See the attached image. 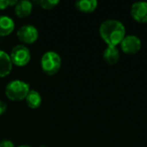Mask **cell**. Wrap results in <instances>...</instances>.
<instances>
[{"label":"cell","mask_w":147,"mask_h":147,"mask_svg":"<svg viewBox=\"0 0 147 147\" xmlns=\"http://www.w3.org/2000/svg\"><path fill=\"white\" fill-rule=\"evenodd\" d=\"M99 34L107 46L117 47L121 45L126 36V28L119 20L108 19L100 25Z\"/></svg>","instance_id":"obj_1"},{"label":"cell","mask_w":147,"mask_h":147,"mask_svg":"<svg viewBox=\"0 0 147 147\" xmlns=\"http://www.w3.org/2000/svg\"><path fill=\"white\" fill-rule=\"evenodd\" d=\"M30 90L29 84L22 80L10 81L5 87L6 96L14 102L25 100L27 95Z\"/></svg>","instance_id":"obj_2"},{"label":"cell","mask_w":147,"mask_h":147,"mask_svg":"<svg viewBox=\"0 0 147 147\" xmlns=\"http://www.w3.org/2000/svg\"><path fill=\"white\" fill-rule=\"evenodd\" d=\"M62 60L59 53L53 51L45 53L40 59V65L42 71L48 76L56 74L61 67Z\"/></svg>","instance_id":"obj_3"},{"label":"cell","mask_w":147,"mask_h":147,"mask_svg":"<svg viewBox=\"0 0 147 147\" xmlns=\"http://www.w3.org/2000/svg\"><path fill=\"white\" fill-rule=\"evenodd\" d=\"M12 65L16 66H25L31 59V53L29 49L24 45L15 46L9 54Z\"/></svg>","instance_id":"obj_4"},{"label":"cell","mask_w":147,"mask_h":147,"mask_svg":"<svg viewBox=\"0 0 147 147\" xmlns=\"http://www.w3.org/2000/svg\"><path fill=\"white\" fill-rule=\"evenodd\" d=\"M16 35L20 41L25 44H33L37 40L39 37V32L34 26L26 24L22 26L17 30Z\"/></svg>","instance_id":"obj_5"},{"label":"cell","mask_w":147,"mask_h":147,"mask_svg":"<svg viewBox=\"0 0 147 147\" xmlns=\"http://www.w3.org/2000/svg\"><path fill=\"white\" fill-rule=\"evenodd\" d=\"M120 46L123 53L127 54H136L140 51L142 42L138 36L134 34H129L125 36Z\"/></svg>","instance_id":"obj_6"},{"label":"cell","mask_w":147,"mask_h":147,"mask_svg":"<svg viewBox=\"0 0 147 147\" xmlns=\"http://www.w3.org/2000/svg\"><path fill=\"white\" fill-rule=\"evenodd\" d=\"M132 17L140 23H147V2H136L131 6Z\"/></svg>","instance_id":"obj_7"},{"label":"cell","mask_w":147,"mask_h":147,"mask_svg":"<svg viewBox=\"0 0 147 147\" xmlns=\"http://www.w3.org/2000/svg\"><path fill=\"white\" fill-rule=\"evenodd\" d=\"M121 59L120 50L117 47H107L103 52V59L106 64L114 65L118 63Z\"/></svg>","instance_id":"obj_8"},{"label":"cell","mask_w":147,"mask_h":147,"mask_svg":"<svg viewBox=\"0 0 147 147\" xmlns=\"http://www.w3.org/2000/svg\"><path fill=\"white\" fill-rule=\"evenodd\" d=\"M33 9V4L28 0L17 1L15 5V13L20 18H24L28 16Z\"/></svg>","instance_id":"obj_9"},{"label":"cell","mask_w":147,"mask_h":147,"mask_svg":"<svg viewBox=\"0 0 147 147\" xmlns=\"http://www.w3.org/2000/svg\"><path fill=\"white\" fill-rule=\"evenodd\" d=\"M12 70V62L9 54L0 50V78L8 76Z\"/></svg>","instance_id":"obj_10"},{"label":"cell","mask_w":147,"mask_h":147,"mask_svg":"<svg viewBox=\"0 0 147 147\" xmlns=\"http://www.w3.org/2000/svg\"><path fill=\"white\" fill-rule=\"evenodd\" d=\"M15 28V22L12 18L7 16H0V36L10 34Z\"/></svg>","instance_id":"obj_11"},{"label":"cell","mask_w":147,"mask_h":147,"mask_svg":"<svg viewBox=\"0 0 147 147\" xmlns=\"http://www.w3.org/2000/svg\"><path fill=\"white\" fill-rule=\"evenodd\" d=\"M26 103L27 105L30 108V109H37L41 105L42 102V98L40 94L34 90H30L28 94L27 95L26 98H25Z\"/></svg>","instance_id":"obj_12"},{"label":"cell","mask_w":147,"mask_h":147,"mask_svg":"<svg viewBox=\"0 0 147 147\" xmlns=\"http://www.w3.org/2000/svg\"><path fill=\"white\" fill-rule=\"evenodd\" d=\"M97 1L96 0H80L75 3L76 8L83 13H91L97 8Z\"/></svg>","instance_id":"obj_13"},{"label":"cell","mask_w":147,"mask_h":147,"mask_svg":"<svg viewBox=\"0 0 147 147\" xmlns=\"http://www.w3.org/2000/svg\"><path fill=\"white\" fill-rule=\"evenodd\" d=\"M59 3V0H41L40 1V6L44 9H52Z\"/></svg>","instance_id":"obj_14"},{"label":"cell","mask_w":147,"mask_h":147,"mask_svg":"<svg viewBox=\"0 0 147 147\" xmlns=\"http://www.w3.org/2000/svg\"><path fill=\"white\" fill-rule=\"evenodd\" d=\"M16 3V0H0V10L5 9L9 6H15Z\"/></svg>","instance_id":"obj_15"},{"label":"cell","mask_w":147,"mask_h":147,"mask_svg":"<svg viewBox=\"0 0 147 147\" xmlns=\"http://www.w3.org/2000/svg\"><path fill=\"white\" fill-rule=\"evenodd\" d=\"M0 147H15V145L9 140H3L0 141Z\"/></svg>","instance_id":"obj_16"},{"label":"cell","mask_w":147,"mask_h":147,"mask_svg":"<svg viewBox=\"0 0 147 147\" xmlns=\"http://www.w3.org/2000/svg\"><path fill=\"white\" fill-rule=\"evenodd\" d=\"M7 109V105L3 101H0V115H2Z\"/></svg>","instance_id":"obj_17"},{"label":"cell","mask_w":147,"mask_h":147,"mask_svg":"<svg viewBox=\"0 0 147 147\" xmlns=\"http://www.w3.org/2000/svg\"><path fill=\"white\" fill-rule=\"evenodd\" d=\"M17 147H31L30 146H28V145H22V146H19Z\"/></svg>","instance_id":"obj_18"},{"label":"cell","mask_w":147,"mask_h":147,"mask_svg":"<svg viewBox=\"0 0 147 147\" xmlns=\"http://www.w3.org/2000/svg\"><path fill=\"white\" fill-rule=\"evenodd\" d=\"M39 147H48V146H39Z\"/></svg>","instance_id":"obj_19"}]
</instances>
